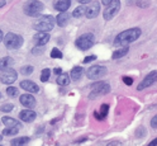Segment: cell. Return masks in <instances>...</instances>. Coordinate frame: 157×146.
I'll use <instances>...</instances> for the list:
<instances>
[{
  "label": "cell",
  "mask_w": 157,
  "mask_h": 146,
  "mask_svg": "<svg viewBox=\"0 0 157 146\" xmlns=\"http://www.w3.org/2000/svg\"><path fill=\"white\" fill-rule=\"evenodd\" d=\"M44 5L39 0H27L23 5V12L28 17H39L43 12Z\"/></svg>",
  "instance_id": "7a4b0ae2"
},
{
  "label": "cell",
  "mask_w": 157,
  "mask_h": 146,
  "mask_svg": "<svg viewBox=\"0 0 157 146\" xmlns=\"http://www.w3.org/2000/svg\"><path fill=\"white\" fill-rule=\"evenodd\" d=\"M2 140H3V136H2V135H0V141H2Z\"/></svg>",
  "instance_id": "7bdbcfd3"
},
{
  "label": "cell",
  "mask_w": 157,
  "mask_h": 146,
  "mask_svg": "<svg viewBox=\"0 0 157 146\" xmlns=\"http://www.w3.org/2000/svg\"><path fill=\"white\" fill-rule=\"evenodd\" d=\"M6 94L9 97H12V98H15V97L19 95V92H18V89H17L15 86H9L8 89H6Z\"/></svg>",
  "instance_id": "484cf974"
},
{
  "label": "cell",
  "mask_w": 157,
  "mask_h": 146,
  "mask_svg": "<svg viewBox=\"0 0 157 146\" xmlns=\"http://www.w3.org/2000/svg\"><path fill=\"white\" fill-rule=\"evenodd\" d=\"M108 111H109V104H103L101 109H100V116L103 117V118H105V117L108 116Z\"/></svg>",
  "instance_id": "4dcf8cb0"
},
{
  "label": "cell",
  "mask_w": 157,
  "mask_h": 146,
  "mask_svg": "<svg viewBox=\"0 0 157 146\" xmlns=\"http://www.w3.org/2000/svg\"><path fill=\"white\" fill-rule=\"evenodd\" d=\"M141 36V29L140 28H131L127 31L119 33L114 38V45L115 46H127L136 40H138V37Z\"/></svg>",
  "instance_id": "6da1fadb"
},
{
  "label": "cell",
  "mask_w": 157,
  "mask_h": 146,
  "mask_svg": "<svg viewBox=\"0 0 157 146\" xmlns=\"http://www.w3.org/2000/svg\"><path fill=\"white\" fill-rule=\"evenodd\" d=\"M123 81H124V84H127V85H132V84H133V79H132V77H128V76H124V77H123Z\"/></svg>",
  "instance_id": "836d02e7"
},
{
  "label": "cell",
  "mask_w": 157,
  "mask_h": 146,
  "mask_svg": "<svg viewBox=\"0 0 157 146\" xmlns=\"http://www.w3.org/2000/svg\"><path fill=\"white\" fill-rule=\"evenodd\" d=\"M21 88L24 90H27V92H29V93H38V90H39L38 85L34 81H31V80H23L21 83Z\"/></svg>",
  "instance_id": "9a60e30c"
},
{
  "label": "cell",
  "mask_w": 157,
  "mask_h": 146,
  "mask_svg": "<svg viewBox=\"0 0 157 146\" xmlns=\"http://www.w3.org/2000/svg\"><path fill=\"white\" fill-rule=\"evenodd\" d=\"M70 75H71V79L74 81H77V80H80L81 76L84 75V69L81 66H75V67H72Z\"/></svg>",
  "instance_id": "ac0fdd59"
},
{
  "label": "cell",
  "mask_w": 157,
  "mask_h": 146,
  "mask_svg": "<svg viewBox=\"0 0 157 146\" xmlns=\"http://www.w3.org/2000/svg\"><path fill=\"white\" fill-rule=\"evenodd\" d=\"M55 71H56V73H57V74H61V70H60V69H56V70H55Z\"/></svg>",
  "instance_id": "b9f144b4"
},
{
  "label": "cell",
  "mask_w": 157,
  "mask_h": 146,
  "mask_svg": "<svg viewBox=\"0 0 157 146\" xmlns=\"http://www.w3.org/2000/svg\"><path fill=\"white\" fill-rule=\"evenodd\" d=\"M27 142H29V139L28 137H18V139H14V140H12V145H14V146H19V145H24V144H27Z\"/></svg>",
  "instance_id": "d4e9b609"
},
{
  "label": "cell",
  "mask_w": 157,
  "mask_h": 146,
  "mask_svg": "<svg viewBox=\"0 0 157 146\" xmlns=\"http://www.w3.org/2000/svg\"><path fill=\"white\" fill-rule=\"evenodd\" d=\"M150 145H151V146H153V145H157V139H155L153 141H151V142H150Z\"/></svg>",
  "instance_id": "f35d334b"
},
{
  "label": "cell",
  "mask_w": 157,
  "mask_h": 146,
  "mask_svg": "<svg viewBox=\"0 0 157 146\" xmlns=\"http://www.w3.org/2000/svg\"><path fill=\"white\" fill-rule=\"evenodd\" d=\"M71 5V0H55L53 8L58 12H66Z\"/></svg>",
  "instance_id": "2e32d148"
},
{
  "label": "cell",
  "mask_w": 157,
  "mask_h": 146,
  "mask_svg": "<svg viewBox=\"0 0 157 146\" xmlns=\"http://www.w3.org/2000/svg\"><path fill=\"white\" fill-rule=\"evenodd\" d=\"M110 92V85L108 83H104V81H100V83H95L91 85V92L89 94V98L90 99H94V98H98V97H101V95H105Z\"/></svg>",
  "instance_id": "5b68a950"
},
{
  "label": "cell",
  "mask_w": 157,
  "mask_h": 146,
  "mask_svg": "<svg viewBox=\"0 0 157 146\" xmlns=\"http://www.w3.org/2000/svg\"><path fill=\"white\" fill-rule=\"evenodd\" d=\"M51 57L52 58H62V52L58 48H53L51 51Z\"/></svg>",
  "instance_id": "f1b7e54d"
},
{
  "label": "cell",
  "mask_w": 157,
  "mask_h": 146,
  "mask_svg": "<svg viewBox=\"0 0 157 146\" xmlns=\"http://www.w3.org/2000/svg\"><path fill=\"white\" fill-rule=\"evenodd\" d=\"M156 81H157V70L151 71L148 75H146V77L141 81V84L137 86V89L142 90V89H144V88H148V86L153 85Z\"/></svg>",
  "instance_id": "30bf717a"
},
{
  "label": "cell",
  "mask_w": 157,
  "mask_h": 146,
  "mask_svg": "<svg viewBox=\"0 0 157 146\" xmlns=\"http://www.w3.org/2000/svg\"><path fill=\"white\" fill-rule=\"evenodd\" d=\"M33 66H31V65H25V66H23L22 69H21V73L23 74V75H31L32 73H33Z\"/></svg>",
  "instance_id": "83f0119b"
},
{
  "label": "cell",
  "mask_w": 157,
  "mask_h": 146,
  "mask_svg": "<svg viewBox=\"0 0 157 146\" xmlns=\"http://www.w3.org/2000/svg\"><path fill=\"white\" fill-rule=\"evenodd\" d=\"M128 53V47L127 46H123V48H121V50H118V51H114L113 52V58H121V57H123L124 55H127Z\"/></svg>",
  "instance_id": "603a6c76"
},
{
  "label": "cell",
  "mask_w": 157,
  "mask_h": 146,
  "mask_svg": "<svg viewBox=\"0 0 157 146\" xmlns=\"http://www.w3.org/2000/svg\"><path fill=\"white\" fill-rule=\"evenodd\" d=\"M125 2H127V4H133L134 0H125Z\"/></svg>",
  "instance_id": "60d3db41"
},
{
  "label": "cell",
  "mask_w": 157,
  "mask_h": 146,
  "mask_svg": "<svg viewBox=\"0 0 157 146\" xmlns=\"http://www.w3.org/2000/svg\"><path fill=\"white\" fill-rule=\"evenodd\" d=\"M43 51H44V47H43V46H37V45H36V47L32 50V53H33V55H41Z\"/></svg>",
  "instance_id": "1f68e13d"
},
{
  "label": "cell",
  "mask_w": 157,
  "mask_h": 146,
  "mask_svg": "<svg viewBox=\"0 0 157 146\" xmlns=\"http://www.w3.org/2000/svg\"><path fill=\"white\" fill-rule=\"evenodd\" d=\"M0 98H2V94H0Z\"/></svg>",
  "instance_id": "ee69618b"
},
{
  "label": "cell",
  "mask_w": 157,
  "mask_h": 146,
  "mask_svg": "<svg viewBox=\"0 0 157 146\" xmlns=\"http://www.w3.org/2000/svg\"><path fill=\"white\" fill-rule=\"evenodd\" d=\"M85 12H86L85 4H84V5H80V6H77L75 10L72 12V17H74V18H80V17H82V15L85 14Z\"/></svg>",
  "instance_id": "7402d4cb"
},
{
  "label": "cell",
  "mask_w": 157,
  "mask_h": 146,
  "mask_svg": "<svg viewBox=\"0 0 157 146\" xmlns=\"http://www.w3.org/2000/svg\"><path fill=\"white\" fill-rule=\"evenodd\" d=\"M94 60H96V56H95V55L87 56V57L84 58V64H89V62H91V61H94Z\"/></svg>",
  "instance_id": "d6a6232c"
},
{
  "label": "cell",
  "mask_w": 157,
  "mask_h": 146,
  "mask_svg": "<svg viewBox=\"0 0 157 146\" xmlns=\"http://www.w3.org/2000/svg\"><path fill=\"white\" fill-rule=\"evenodd\" d=\"M68 21H70V14H68L67 12H61V14H58V17L56 19L57 24L60 27H65L68 23Z\"/></svg>",
  "instance_id": "d6986e66"
},
{
  "label": "cell",
  "mask_w": 157,
  "mask_h": 146,
  "mask_svg": "<svg viewBox=\"0 0 157 146\" xmlns=\"http://www.w3.org/2000/svg\"><path fill=\"white\" fill-rule=\"evenodd\" d=\"M55 27V19L52 15H43L39 17L33 23V28L38 32H50Z\"/></svg>",
  "instance_id": "3957f363"
},
{
  "label": "cell",
  "mask_w": 157,
  "mask_h": 146,
  "mask_svg": "<svg viewBox=\"0 0 157 146\" xmlns=\"http://www.w3.org/2000/svg\"><path fill=\"white\" fill-rule=\"evenodd\" d=\"M50 34L47 32H38L34 37H33V41L37 46H44L48 41H50Z\"/></svg>",
  "instance_id": "4fadbf2b"
},
{
  "label": "cell",
  "mask_w": 157,
  "mask_h": 146,
  "mask_svg": "<svg viewBox=\"0 0 157 146\" xmlns=\"http://www.w3.org/2000/svg\"><path fill=\"white\" fill-rule=\"evenodd\" d=\"M5 5V0H0V8H3Z\"/></svg>",
  "instance_id": "ab89813d"
},
{
  "label": "cell",
  "mask_w": 157,
  "mask_h": 146,
  "mask_svg": "<svg viewBox=\"0 0 157 146\" xmlns=\"http://www.w3.org/2000/svg\"><path fill=\"white\" fill-rule=\"evenodd\" d=\"M90 2H91V0H78V3H80V4H87Z\"/></svg>",
  "instance_id": "8d00e7d4"
},
{
  "label": "cell",
  "mask_w": 157,
  "mask_h": 146,
  "mask_svg": "<svg viewBox=\"0 0 157 146\" xmlns=\"http://www.w3.org/2000/svg\"><path fill=\"white\" fill-rule=\"evenodd\" d=\"M3 123L6 127H18V128L22 127V123L15 118H12V117H3Z\"/></svg>",
  "instance_id": "e0dca14e"
},
{
  "label": "cell",
  "mask_w": 157,
  "mask_h": 146,
  "mask_svg": "<svg viewBox=\"0 0 157 146\" xmlns=\"http://www.w3.org/2000/svg\"><path fill=\"white\" fill-rule=\"evenodd\" d=\"M95 42V38H94V34L91 33H85L82 36H80L76 40V46L77 48H80V50L82 51H86V50H89V48L93 47Z\"/></svg>",
  "instance_id": "8992f818"
},
{
  "label": "cell",
  "mask_w": 157,
  "mask_h": 146,
  "mask_svg": "<svg viewBox=\"0 0 157 146\" xmlns=\"http://www.w3.org/2000/svg\"><path fill=\"white\" fill-rule=\"evenodd\" d=\"M19 128L18 127H6L3 130V135L4 136H15L18 133Z\"/></svg>",
  "instance_id": "cb8c5ba5"
},
{
  "label": "cell",
  "mask_w": 157,
  "mask_h": 146,
  "mask_svg": "<svg viewBox=\"0 0 157 146\" xmlns=\"http://www.w3.org/2000/svg\"><path fill=\"white\" fill-rule=\"evenodd\" d=\"M112 2H113V0H101V3H103V4L105 5V6H106L108 4H110Z\"/></svg>",
  "instance_id": "d590c367"
},
{
  "label": "cell",
  "mask_w": 157,
  "mask_h": 146,
  "mask_svg": "<svg viewBox=\"0 0 157 146\" xmlns=\"http://www.w3.org/2000/svg\"><path fill=\"white\" fill-rule=\"evenodd\" d=\"M151 126H152L153 128H156V130H157V116H155L151 120Z\"/></svg>",
  "instance_id": "e575fe53"
},
{
  "label": "cell",
  "mask_w": 157,
  "mask_h": 146,
  "mask_svg": "<svg viewBox=\"0 0 157 146\" xmlns=\"http://www.w3.org/2000/svg\"><path fill=\"white\" fill-rule=\"evenodd\" d=\"M50 75H51V70L50 69H43L42 73H41V81H47L50 79Z\"/></svg>",
  "instance_id": "4316f807"
},
{
  "label": "cell",
  "mask_w": 157,
  "mask_h": 146,
  "mask_svg": "<svg viewBox=\"0 0 157 146\" xmlns=\"http://www.w3.org/2000/svg\"><path fill=\"white\" fill-rule=\"evenodd\" d=\"M3 38H4V33H3V31H2V29H0V42L3 41Z\"/></svg>",
  "instance_id": "74e56055"
},
{
  "label": "cell",
  "mask_w": 157,
  "mask_h": 146,
  "mask_svg": "<svg viewBox=\"0 0 157 146\" xmlns=\"http://www.w3.org/2000/svg\"><path fill=\"white\" fill-rule=\"evenodd\" d=\"M18 79V74L14 69H6V70H3V74L2 76H0V80H2V83L4 84H13L15 80Z\"/></svg>",
  "instance_id": "9c48e42d"
},
{
  "label": "cell",
  "mask_w": 157,
  "mask_h": 146,
  "mask_svg": "<svg viewBox=\"0 0 157 146\" xmlns=\"http://www.w3.org/2000/svg\"><path fill=\"white\" fill-rule=\"evenodd\" d=\"M106 73H108V70H106L105 66L95 65V66L89 67V70L86 71V76L91 80H98V79H100V77H103Z\"/></svg>",
  "instance_id": "ba28073f"
},
{
  "label": "cell",
  "mask_w": 157,
  "mask_h": 146,
  "mask_svg": "<svg viewBox=\"0 0 157 146\" xmlns=\"http://www.w3.org/2000/svg\"><path fill=\"white\" fill-rule=\"evenodd\" d=\"M99 12H100V4L98 2H94L93 4H90L89 6L86 8L85 15H86V18L93 19V18H95L98 14H99Z\"/></svg>",
  "instance_id": "8fae6325"
},
{
  "label": "cell",
  "mask_w": 157,
  "mask_h": 146,
  "mask_svg": "<svg viewBox=\"0 0 157 146\" xmlns=\"http://www.w3.org/2000/svg\"><path fill=\"white\" fill-rule=\"evenodd\" d=\"M119 9H121V2L119 0H113L110 4L106 5L105 10L103 13V18L105 19V21H110V19H113L118 14Z\"/></svg>",
  "instance_id": "52a82bcc"
},
{
  "label": "cell",
  "mask_w": 157,
  "mask_h": 146,
  "mask_svg": "<svg viewBox=\"0 0 157 146\" xmlns=\"http://www.w3.org/2000/svg\"><path fill=\"white\" fill-rule=\"evenodd\" d=\"M13 108H14V105L13 104H10V103H6V104H4V105H2L0 107V111L2 112H10V111H13Z\"/></svg>",
  "instance_id": "f546056e"
},
{
  "label": "cell",
  "mask_w": 157,
  "mask_h": 146,
  "mask_svg": "<svg viewBox=\"0 0 157 146\" xmlns=\"http://www.w3.org/2000/svg\"><path fill=\"white\" fill-rule=\"evenodd\" d=\"M19 102H21L22 105L27 107V108H34V107H36V99H34V97L31 95V94H23V95H21Z\"/></svg>",
  "instance_id": "7c38bea8"
},
{
  "label": "cell",
  "mask_w": 157,
  "mask_h": 146,
  "mask_svg": "<svg viewBox=\"0 0 157 146\" xmlns=\"http://www.w3.org/2000/svg\"><path fill=\"white\" fill-rule=\"evenodd\" d=\"M14 64V60L12 57H3L0 60V70H6V69H10Z\"/></svg>",
  "instance_id": "ffe728a7"
},
{
  "label": "cell",
  "mask_w": 157,
  "mask_h": 146,
  "mask_svg": "<svg viewBox=\"0 0 157 146\" xmlns=\"http://www.w3.org/2000/svg\"><path fill=\"white\" fill-rule=\"evenodd\" d=\"M68 83H70V76H68L67 74L61 73L60 75H58V77H57V84L58 85L65 86V85H68Z\"/></svg>",
  "instance_id": "44dd1931"
},
{
  "label": "cell",
  "mask_w": 157,
  "mask_h": 146,
  "mask_svg": "<svg viewBox=\"0 0 157 146\" xmlns=\"http://www.w3.org/2000/svg\"><path fill=\"white\" fill-rule=\"evenodd\" d=\"M36 117H37L36 112L32 111L31 108L24 109V111H22L21 113H19V118H21L23 122H33L36 120Z\"/></svg>",
  "instance_id": "5bb4252c"
},
{
  "label": "cell",
  "mask_w": 157,
  "mask_h": 146,
  "mask_svg": "<svg viewBox=\"0 0 157 146\" xmlns=\"http://www.w3.org/2000/svg\"><path fill=\"white\" fill-rule=\"evenodd\" d=\"M3 40H4L5 47L9 48V50H18V48H21L23 45V37L17 33H12V32L6 33Z\"/></svg>",
  "instance_id": "277c9868"
}]
</instances>
